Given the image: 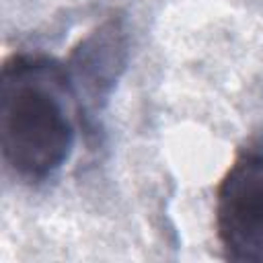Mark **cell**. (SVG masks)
<instances>
[{"label": "cell", "instance_id": "1", "mask_svg": "<svg viewBox=\"0 0 263 263\" xmlns=\"http://www.w3.org/2000/svg\"><path fill=\"white\" fill-rule=\"evenodd\" d=\"M82 121L66 62L14 53L0 72V146L6 166L27 183L51 179L70 158Z\"/></svg>", "mask_w": 263, "mask_h": 263}, {"label": "cell", "instance_id": "2", "mask_svg": "<svg viewBox=\"0 0 263 263\" xmlns=\"http://www.w3.org/2000/svg\"><path fill=\"white\" fill-rule=\"evenodd\" d=\"M216 234L226 259L263 263V142L242 148L216 191Z\"/></svg>", "mask_w": 263, "mask_h": 263}, {"label": "cell", "instance_id": "3", "mask_svg": "<svg viewBox=\"0 0 263 263\" xmlns=\"http://www.w3.org/2000/svg\"><path fill=\"white\" fill-rule=\"evenodd\" d=\"M127 62V35L123 18L111 16L84 37L66 60L72 84L78 95L82 121L90 127L107 103Z\"/></svg>", "mask_w": 263, "mask_h": 263}]
</instances>
